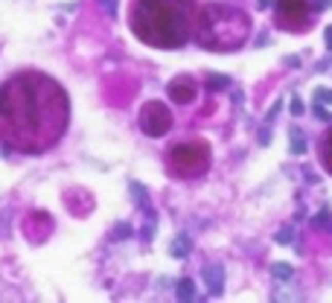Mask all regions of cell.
I'll return each instance as SVG.
<instances>
[{"mask_svg":"<svg viewBox=\"0 0 332 303\" xmlns=\"http://www.w3.org/2000/svg\"><path fill=\"white\" fill-rule=\"evenodd\" d=\"M189 251H192V239H189L187 233H181L178 239L172 242V257H178V259H184L189 254Z\"/></svg>","mask_w":332,"mask_h":303,"instance_id":"10","label":"cell"},{"mask_svg":"<svg viewBox=\"0 0 332 303\" xmlns=\"http://www.w3.org/2000/svg\"><path fill=\"white\" fill-rule=\"evenodd\" d=\"M207 85H210L213 90H219V88H227V85H230V79H227V76H210V82H207Z\"/></svg>","mask_w":332,"mask_h":303,"instance_id":"16","label":"cell"},{"mask_svg":"<svg viewBox=\"0 0 332 303\" xmlns=\"http://www.w3.org/2000/svg\"><path fill=\"white\" fill-rule=\"evenodd\" d=\"M70 125L67 90L44 70H18L0 85V143L21 155H44Z\"/></svg>","mask_w":332,"mask_h":303,"instance_id":"1","label":"cell"},{"mask_svg":"<svg viewBox=\"0 0 332 303\" xmlns=\"http://www.w3.org/2000/svg\"><path fill=\"white\" fill-rule=\"evenodd\" d=\"M99 3L108 9V15H117V0H99Z\"/></svg>","mask_w":332,"mask_h":303,"instance_id":"17","label":"cell"},{"mask_svg":"<svg viewBox=\"0 0 332 303\" xmlns=\"http://www.w3.org/2000/svg\"><path fill=\"white\" fill-rule=\"evenodd\" d=\"M140 128H143V134H149V137H163V134L172 128L169 105H163L158 99L146 102L143 111H140Z\"/></svg>","mask_w":332,"mask_h":303,"instance_id":"6","label":"cell"},{"mask_svg":"<svg viewBox=\"0 0 332 303\" xmlns=\"http://www.w3.org/2000/svg\"><path fill=\"white\" fill-rule=\"evenodd\" d=\"M329 0H277L274 24L288 32H303L315 24V18L323 12Z\"/></svg>","mask_w":332,"mask_h":303,"instance_id":"5","label":"cell"},{"mask_svg":"<svg viewBox=\"0 0 332 303\" xmlns=\"http://www.w3.org/2000/svg\"><path fill=\"white\" fill-rule=\"evenodd\" d=\"M291 111H295V114H300V111H303V105H300V99H291Z\"/></svg>","mask_w":332,"mask_h":303,"instance_id":"19","label":"cell"},{"mask_svg":"<svg viewBox=\"0 0 332 303\" xmlns=\"http://www.w3.org/2000/svg\"><path fill=\"white\" fill-rule=\"evenodd\" d=\"M321 163L332 175V128H326V134L321 137Z\"/></svg>","mask_w":332,"mask_h":303,"instance_id":"9","label":"cell"},{"mask_svg":"<svg viewBox=\"0 0 332 303\" xmlns=\"http://www.w3.org/2000/svg\"><path fill=\"white\" fill-rule=\"evenodd\" d=\"M248 35H251V18L242 9L227 3H207L198 12L192 38L210 53H233L248 41Z\"/></svg>","mask_w":332,"mask_h":303,"instance_id":"3","label":"cell"},{"mask_svg":"<svg viewBox=\"0 0 332 303\" xmlns=\"http://www.w3.org/2000/svg\"><path fill=\"white\" fill-rule=\"evenodd\" d=\"M288 140H291V152H295V155H303L306 152V140H303V131H300V128H291V137H288Z\"/></svg>","mask_w":332,"mask_h":303,"instance_id":"13","label":"cell"},{"mask_svg":"<svg viewBox=\"0 0 332 303\" xmlns=\"http://www.w3.org/2000/svg\"><path fill=\"white\" fill-rule=\"evenodd\" d=\"M169 97L175 105H189L196 99V85L189 79H172L169 82Z\"/></svg>","mask_w":332,"mask_h":303,"instance_id":"7","label":"cell"},{"mask_svg":"<svg viewBox=\"0 0 332 303\" xmlns=\"http://www.w3.org/2000/svg\"><path fill=\"white\" fill-rule=\"evenodd\" d=\"M114 236H117V239H120V236H131V228H128V224H120Z\"/></svg>","mask_w":332,"mask_h":303,"instance_id":"18","label":"cell"},{"mask_svg":"<svg viewBox=\"0 0 332 303\" xmlns=\"http://www.w3.org/2000/svg\"><path fill=\"white\" fill-rule=\"evenodd\" d=\"M312 228L332 233V213H329V210H321V213L315 216V219H312Z\"/></svg>","mask_w":332,"mask_h":303,"instance_id":"12","label":"cell"},{"mask_svg":"<svg viewBox=\"0 0 332 303\" xmlns=\"http://www.w3.org/2000/svg\"><path fill=\"white\" fill-rule=\"evenodd\" d=\"M315 97H318V99H329V102H332V90H318Z\"/></svg>","mask_w":332,"mask_h":303,"instance_id":"20","label":"cell"},{"mask_svg":"<svg viewBox=\"0 0 332 303\" xmlns=\"http://www.w3.org/2000/svg\"><path fill=\"white\" fill-rule=\"evenodd\" d=\"M204 283H207V289H210V294L219 297V294H222V286H225V271H222V266H207L204 268Z\"/></svg>","mask_w":332,"mask_h":303,"instance_id":"8","label":"cell"},{"mask_svg":"<svg viewBox=\"0 0 332 303\" xmlns=\"http://www.w3.org/2000/svg\"><path fill=\"white\" fill-rule=\"evenodd\" d=\"M166 169L172 178H198L210 169V146L204 140H184L175 143L166 152Z\"/></svg>","mask_w":332,"mask_h":303,"instance_id":"4","label":"cell"},{"mask_svg":"<svg viewBox=\"0 0 332 303\" xmlns=\"http://www.w3.org/2000/svg\"><path fill=\"white\" fill-rule=\"evenodd\" d=\"M271 274L277 277V280H291V266H286V262H274Z\"/></svg>","mask_w":332,"mask_h":303,"instance_id":"14","label":"cell"},{"mask_svg":"<svg viewBox=\"0 0 332 303\" xmlns=\"http://www.w3.org/2000/svg\"><path fill=\"white\" fill-rule=\"evenodd\" d=\"M196 0H131L128 27L149 47L178 50L196 35Z\"/></svg>","mask_w":332,"mask_h":303,"instance_id":"2","label":"cell"},{"mask_svg":"<svg viewBox=\"0 0 332 303\" xmlns=\"http://www.w3.org/2000/svg\"><path fill=\"white\" fill-rule=\"evenodd\" d=\"M326 47H332V27L326 29Z\"/></svg>","mask_w":332,"mask_h":303,"instance_id":"21","label":"cell"},{"mask_svg":"<svg viewBox=\"0 0 332 303\" xmlns=\"http://www.w3.org/2000/svg\"><path fill=\"white\" fill-rule=\"evenodd\" d=\"M178 300H196V283L189 277H184L178 283Z\"/></svg>","mask_w":332,"mask_h":303,"instance_id":"11","label":"cell"},{"mask_svg":"<svg viewBox=\"0 0 332 303\" xmlns=\"http://www.w3.org/2000/svg\"><path fill=\"white\" fill-rule=\"evenodd\" d=\"M295 228H291V224H286V228H283V231L277 233V242H283V245H288V242H295Z\"/></svg>","mask_w":332,"mask_h":303,"instance_id":"15","label":"cell"}]
</instances>
